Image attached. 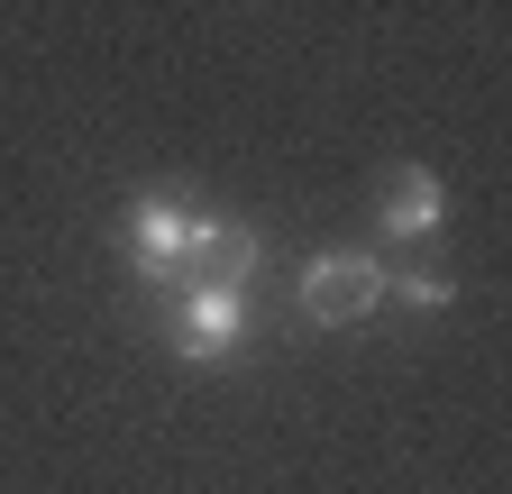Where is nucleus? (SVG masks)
<instances>
[{
    "mask_svg": "<svg viewBox=\"0 0 512 494\" xmlns=\"http://www.w3.org/2000/svg\"><path fill=\"white\" fill-rule=\"evenodd\" d=\"M375 302H384V266L366 257V247H320V257L302 266V312L320 330H357Z\"/></svg>",
    "mask_w": 512,
    "mask_h": 494,
    "instance_id": "obj_1",
    "label": "nucleus"
},
{
    "mask_svg": "<svg viewBox=\"0 0 512 494\" xmlns=\"http://www.w3.org/2000/svg\"><path fill=\"white\" fill-rule=\"evenodd\" d=\"M174 357H192V366H220V357H238L247 348V293H229V284H174Z\"/></svg>",
    "mask_w": 512,
    "mask_h": 494,
    "instance_id": "obj_2",
    "label": "nucleus"
},
{
    "mask_svg": "<svg viewBox=\"0 0 512 494\" xmlns=\"http://www.w3.org/2000/svg\"><path fill=\"white\" fill-rule=\"evenodd\" d=\"M192 211L183 193H138V211H128V266H138L147 284H183V257H192Z\"/></svg>",
    "mask_w": 512,
    "mask_h": 494,
    "instance_id": "obj_3",
    "label": "nucleus"
},
{
    "mask_svg": "<svg viewBox=\"0 0 512 494\" xmlns=\"http://www.w3.org/2000/svg\"><path fill=\"white\" fill-rule=\"evenodd\" d=\"M247 275H256V229L247 220H192L183 284H229V293H247Z\"/></svg>",
    "mask_w": 512,
    "mask_h": 494,
    "instance_id": "obj_4",
    "label": "nucleus"
},
{
    "mask_svg": "<svg viewBox=\"0 0 512 494\" xmlns=\"http://www.w3.org/2000/svg\"><path fill=\"white\" fill-rule=\"evenodd\" d=\"M375 220H384V238H430V229H448V183H439L430 165L384 174V202H375Z\"/></svg>",
    "mask_w": 512,
    "mask_h": 494,
    "instance_id": "obj_5",
    "label": "nucleus"
},
{
    "mask_svg": "<svg viewBox=\"0 0 512 494\" xmlns=\"http://www.w3.org/2000/svg\"><path fill=\"white\" fill-rule=\"evenodd\" d=\"M384 293H403L412 312H448V302H458V275H439V266H384Z\"/></svg>",
    "mask_w": 512,
    "mask_h": 494,
    "instance_id": "obj_6",
    "label": "nucleus"
}]
</instances>
